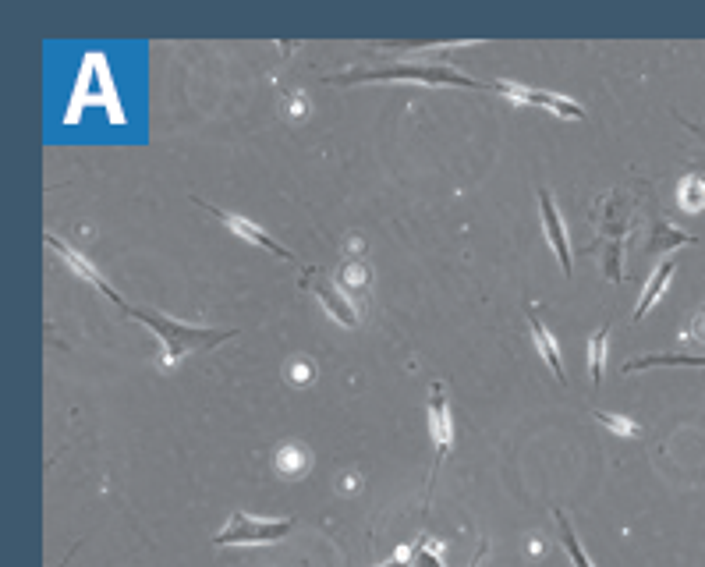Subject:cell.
Wrapping results in <instances>:
<instances>
[{
  "label": "cell",
  "mask_w": 705,
  "mask_h": 567,
  "mask_svg": "<svg viewBox=\"0 0 705 567\" xmlns=\"http://www.w3.org/2000/svg\"><path fill=\"white\" fill-rule=\"evenodd\" d=\"M124 316H132L135 323H146L163 344V366H181V358L188 351H210L217 344L238 337V330H213V327H188L181 319L163 316L156 309H135V305H124Z\"/></svg>",
  "instance_id": "1"
},
{
  "label": "cell",
  "mask_w": 705,
  "mask_h": 567,
  "mask_svg": "<svg viewBox=\"0 0 705 567\" xmlns=\"http://www.w3.org/2000/svg\"><path fill=\"white\" fill-rule=\"evenodd\" d=\"M397 78H408V82H426V86H461V89H489L475 78L461 75L454 68H436V64H387V68H351L344 75H330L326 82H337V86H351V82H397Z\"/></svg>",
  "instance_id": "2"
},
{
  "label": "cell",
  "mask_w": 705,
  "mask_h": 567,
  "mask_svg": "<svg viewBox=\"0 0 705 567\" xmlns=\"http://www.w3.org/2000/svg\"><path fill=\"white\" fill-rule=\"evenodd\" d=\"M295 529V518H252L245 511H234L231 521L217 532V546H252V543H277Z\"/></svg>",
  "instance_id": "3"
},
{
  "label": "cell",
  "mask_w": 705,
  "mask_h": 567,
  "mask_svg": "<svg viewBox=\"0 0 705 567\" xmlns=\"http://www.w3.org/2000/svg\"><path fill=\"white\" fill-rule=\"evenodd\" d=\"M489 89L514 103H528V107H543L557 117H567V121H585V110L574 100H564L557 93H546V89H528V86H514V82H489Z\"/></svg>",
  "instance_id": "4"
},
{
  "label": "cell",
  "mask_w": 705,
  "mask_h": 567,
  "mask_svg": "<svg viewBox=\"0 0 705 567\" xmlns=\"http://www.w3.org/2000/svg\"><path fill=\"white\" fill-rule=\"evenodd\" d=\"M192 202L195 206H202V210L210 213V217H217L224 227H231L238 238H245V241H252V245H259V249H266L270 256H277V259H287V263H295V252L291 249H284L277 238H270V234L263 231V227H256L252 220H245V217H238V213H227V210H217V206H210L206 199H199V195H192Z\"/></svg>",
  "instance_id": "5"
},
{
  "label": "cell",
  "mask_w": 705,
  "mask_h": 567,
  "mask_svg": "<svg viewBox=\"0 0 705 567\" xmlns=\"http://www.w3.org/2000/svg\"><path fill=\"white\" fill-rule=\"evenodd\" d=\"M429 429H433V440H436V461H433V472H429V493H433V482L440 475L443 461L450 454V404H447V394H443V383H433L429 390Z\"/></svg>",
  "instance_id": "6"
},
{
  "label": "cell",
  "mask_w": 705,
  "mask_h": 567,
  "mask_svg": "<svg viewBox=\"0 0 705 567\" xmlns=\"http://www.w3.org/2000/svg\"><path fill=\"white\" fill-rule=\"evenodd\" d=\"M302 280H305V288L319 298V305H323V309L330 312L341 327H358V309L348 302V295H344L341 288H334V284H330V280H326L319 270H305Z\"/></svg>",
  "instance_id": "7"
},
{
  "label": "cell",
  "mask_w": 705,
  "mask_h": 567,
  "mask_svg": "<svg viewBox=\"0 0 705 567\" xmlns=\"http://www.w3.org/2000/svg\"><path fill=\"white\" fill-rule=\"evenodd\" d=\"M43 241H47L50 249H54V252H57V256H61V259H64V263H68V266H71V270H75V273H78V277H82V280H89V284H93V288H96V291H100V295H107V298H110V302H114V305H121V309H124V305H128V302H124V298H121V295H117V291H114V288H110L107 280H103V273H100V270H96V266H93V263H89V259H82V252H75V249H71L68 241H61V238H57V234H43Z\"/></svg>",
  "instance_id": "8"
},
{
  "label": "cell",
  "mask_w": 705,
  "mask_h": 567,
  "mask_svg": "<svg viewBox=\"0 0 705 567\" xmlns=\"http://www.w3.org/2000/svg\"><path fill=\"white\" fill-rule=\"evenodd\" d=\"M539 210H543L546 238H550V245H553V249H557L560 270H564L567 277H571V241H567L564 220H560V210H557V202H553L550 188H539Z\"/></svg>",
  "instance_id": "9"
},
{
  "label": "cell",
  "mask_w": 705,
  "mask_h": 567,
  "mask_svg": "<svg viewBox=\"0 0 705 567\" xmlns=\"http://www.w3.org/2000/svg\"><path fill=\"white\" fill-rule=\"evenodd\" d=\"M528 330H532L535 348H539V355L546 358V366L553 369V376H557V383H567L564 362H560V348H557V341H553L550 330L543 327V319H539V309H535V305H528Z\"/></svg>",
  "instance_id": "10"
},
{
  "label": "cell",
  "mask_w": 705,
  "mask_h": 567,
  "mask_svg": "<svg viewBox=\"0 0 705 567\" xmlns=\"http://www.w3.org/2000/svg\"><path fill=\"white\" fill-rule=\"evenodd\" d=\"M677 273V259L670 256V259H663V263L656 266V273L649 277V284H645V295H642V302H638V309H635V323H642L645 316H649V309H652V302H656L659 295H663V288H667V280Z\"/></svg>",
  "instance_id": "11"
},
{
  "label": "cell",
  "mask_w": 705,
  "mask_h": 567,
  "mask_svg": "<svg viewBox=\"0 0 705 567\" xmlns=\"http://www.w3.org/2000/svg\"><path fill=\"white\" fill-rule=\"evenodd\" d=\"M312 465L309 451H305L302 443H284L277 451V472L287 475V479H295V475H305Z\"/></svg>",
  "instance_id": "12"
},
{
  "label": "cell",
  "mask_w": 705,
  "mask_h": 567,
  "mask_svg": "<svg viewBox=\"0 0 705 567\" xmlns=\"http://www.w3.org/2000/svg\"><path fill=\"white\" fill-rule=\"evenodd\" d=\"M649 366H705V355H642L624 366V373H638Z\"/></svg>",
  "instance_id": "13"
},
{
  "label": "cell",
  "mask_w": 705,
  "mask_h": 567,
  "mask_svg": "<svg viewBox=\"0 0 705 567\" xmlns=\"http://www.w3.org/2000/svg\"><path fill=\"white\" fill-rule=\"evenodd\" d=\"M606 337H610V323H603V327H599L596 334H592V341H589V376H592V387H599V383H603Z\"/></svg>",
  "instance_id": "14"
},
{
  "label": "cell",
  "mask_w": 705,
  "mask_h": 567,
  "mask_svg": "<svg viewBox=\"0 0 705 567\" xmlns=\"http://www.w3.org/2000/svg\"><path fill=\"white\" fill-rule=\"evenodd\" d=\"M557 525H560V536H564V550L571 553L574 567H592V560L585 557L582 543H578V536H574L571 521H567V514H564V511H557Z\"/></svg>",
  "instance_id": "15"
},
{
  "label": "cell",
  "mask_w": 705,
  "mask_h": 567,
  "mask_svg": "<svg viewBox=\"0 0 705 567\" xmlns=\"http://www.w3.org/2000/svg\"><path fill=\"white\" fill-rule=\"evenodd\" d=\"M592 419L599 422V426H606V429H613L617 436H638V426L631 419H620V415H610V412H596Z\"/></svg>",
  "instance_id": "16"
},
{
  "label": "cell",
  "mask_w": 705,
  "mask_h": 567,
  "mask_svg": "<svg viewBox=\"0 0 705 567\" xmlns=\"http://www.w3.org/2000/svg\"><path fill=\"white\" fill-rule=\"evenodd\" d=\"M681 202L688 210H702L705 206V185L702 178H691L688 185H681Z\"/></svg>",
  "instance_id": "17"
},
{
  "label": "cell",
  "mask_w": 705,
  "mask_h": 567,
  "mask_svg": "<svg viewBox=\"0 0 705 567\" xmlns=\"http://www.w3.org/2000/svg\"><path fill=\"white\" fill-rule=\"evenodd\" d=\"M433 550H436V546L429 543V539H422V543L411 550V564H415V567H443L440 557H436Z\"/></svg>",
  "instance_id": "18"
},
{
  "label": "cell",
  "mask_w": 705,
  "mask_h": 567,
  "mask_svg": "<svg viewBox=\"0 0 705 567\" xmlns=\"http://www.w3.org/2000/svg\"><path fill=\"white\" fill-rule=\"evenodd\" d=\"M341 284L348 291H365V266L362 263H351L348 270H341Z\"/></svg>",
  "instance_id": "19"
},
{
  "label": "cell",
  "mask_w": 705,
  "mask_h": 567,
  "mask_svg": "<svg viewBox=\"0 0 705 567\" xmlns=\"http://www.w3.org/2000/svg\"><path fill=\"white\" fill-rule=\"evenodd\" d=\"M408 560H411V550H397L394 560H390V564H383V567H404Z\"/></svg>",
  "instance_id": "20"
},
{
  "label": "cell",
  "mask_w": 705,
  "mask_h": 567,
  "mask_svg": "<svg viewBox=\"0 0 705 567\" xmlns=\"http://www.w3.org/2000/svg\"><path fill=\"white\" fill-rule=\"evenodd\" d=\"M486 550H489V546H486V543H482V546H479V553H475V557H472V564H468V567H479V560H482V557H486Z\"/></svg>",
  "instance_id": "21"
},
{
  "label": "cell",
  "mask_w": 705,
  "mask_h": 567,
  "mask_svg": "<svg viewBox=\"0 0 705 567\" xmlns=\"http://www.w3.org/2000/svg\"><path fill=\"white\" fill-rule=\"evenodd\" d=\"M702 185H705V178H702Z\"/></svg>",
  "instance_id": "22"
}]
</instances>
